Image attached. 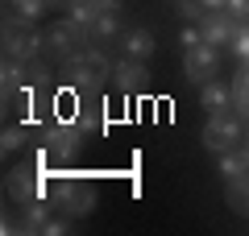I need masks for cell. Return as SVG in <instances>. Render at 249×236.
Returning a JSON list of instances; mask_svg holds the SVG:
<instances>
[{
    "label": "cell",
    "mask_w": 249,
    "mask_h": 236,
    "mask_svg": "<svg viewBox=\"0 0 249 236\" xmlns=\"http://www.w3.org/2000/svg\"><path fill=\"white\" fill-rule=\"evenodd\" d=\"M116 62H108V50L96 42H88V50L75 54L71 62H62L58 67V79H62V87L71 91V96H88V91H100L104 87V79L112 75Z\"/></svg>",
    "instance_id": "6da1fadb"
},
{
    "label": "cell",
    "mask_w": 249,
    "mask_h": 236,
    "mask_svg": "<svg viewBox=\"0 0 249 236\" xmlns=\"http://www.w3.org/2000/svg\"><path fill=\"white\" fill-rule=\"evenodd\" d=\"M46 203H50L58 216H67V219H88L91 211H96V203H100V191L88 183V178H54L50 186H46Z\"/></svg>",
    "instance_id": "7a4b0ae2"
},
{
    "label": "cell",
    "mask_w": 249,
    "mask_h": 236,
    "mask_svg": "<svg viewBox=\"0 0 249 236\" xmlns=\"http://www.w3.org/2000/svg\"><path fill=\"white\" fill-rule=\"evenodd\" d=\"M37 149H42V157L50 166H75L83 157V133L75 129L71 120L54 116V120H46L42 133H37Z\"/></svg>",
    "instance_id": "3957f363"
},
{
    "label": "cell",
    "mask_w": 249,
    "mask_h": 236,
    "mask_svg": "<svg viewBox=\"0 0 249 236\" xmlns=\"http://www.w3.org/2000/svg\"><path fill=\"white\" fill-rule=\"evenodd\" d=\"M88 29L79 25V21L62 17V21H50V25L42 29V58L54 62V67H62V62H71L75 54L88 50Z\"/></svg>",
    "instance_id": "277c9868"
},
{
    "label": "cell",
    "mask_w": 249,
    "mask_h": 236,
    "mask_svg": "<svg viewBox=\"0 0 249 236\" xmlns=\"http://www.w3.org/2000/svg\"><path fill=\"white\" fill-rule=\"evenodd\" d=\"M0 46H4V58H17V62L42 58V34L21 13H4V21H0Z\"/></svg>",
    "instance_id": "5b68a950"
},
{
    "label": "cell",
    "mask_w": 249,
    "mask_h": 236,
    "mask_svg": "<svg viewBox=\"0 0 249 236\" xmlns=\"http://www.w3.org/2000/svg\"><path fill=\"white\" fill-rule=\"evenodd\" d=\"M204 145H208V153H216V157L241 145V112L237 108H212V112H208Z\"/></svg>",
    "instance_id": "8992f818"
},
{
    "label": "cell",
    "mask_w": 249,
    "mask_h": 236,
    "mask_svg": "<svg viewBox=\"0 0 249 236\" xmlns=\"http://www.w3.org/2000/svg\"><path fill=\"white\" fill-rule=\"evenodd\" d=\"M183 70H187V79L196 87L208 83V79H216V70H220V46L204 42V37L196 46H183Z\"/></svg>",
    "instance_id": "52a82bcc"
},
{
    "label": "cell",
    "mask_w": 249,
    "mask_h": 236,
    "mask_svg": "<svg viewBox=\"0 0 249 236\" xmlns=\"http://www.w3.org/2000/svg\"><path fill=\"white\" fill-rule=\"evenodd\" d=\"M4 199H13V203H34V199H46V186H42V178H37V170L34 166H13L9 170V178H4Z\"/></svg>",
    "instance_id": "ba28073f"
},
{
    "label": "cell",
    "mask_w": 249,
    "mask_h": 236,
    "mask_svg": "<svg viewBox=\"0 0 249 236\" xmlns=\"http://www.w3.org/2000/svg\"><path fill=\"white\" fill-rule=\"evenodd\" d=\"M50 216H54V207L46 199H34V203H25L21 207V216L17 219H9L4 216V232H21V236H46V224H50Z\"/></svg>",
    "instance_id": "9c48e42d"
},
{
    "label": "cell",
    "mask_w": 249,
    "mask_h": 236,
    "mask_svg": "<svg viewBox=\"0 0 249 236\" xmlns=\"http://www.w3.org/2000/svg\"><path fill=\"white\" fill-rule=\"evenodd\" d=\"M104 108H100V91H88V96H75V104L67 108V112H58L62 120H71L75 129L83 133V137H88V133H96L100 124H104Z\"/></svg>",
    "instance_id": "30bf717a"
},
{
    "label": "cell",
    "mask_w": 249,
    "mask_h": 236,
    "mask_svg": "<svg viewBox=\"0 0 249 236\" xmlns=\"http://www.w3.org/2000/svg\"><path fill=\"white\" fill-rule=\"evenodd\" d=\"M196 25H199V37H204V42H212V46H229L241 21L232 17L229 9H220V13H208V17L196 21Z\"/></svg>",
    "instance_id": "8fae6325"
},
{
    "label": "cell",
    "mask_w": 249,
    "mask_h": 236,
    "mask_svg": "<svg viewBox=\"0 0 249 236\" xmlns=\"http://www.w3.org/2000/svg\"><path fill=\"white\" fill-rule=\"evenodd\" d=\"M112 79H116V87H121V91L137 96V91L150 87V67H145V62H137V58H116Z\"/></svg>",
    "instance_id": "7c38bea8"
},
{
    "label": "cell",
    "mask_w": 249,
    "mask_h": 236,
    "mask_svg": "<svg viewBox=\"0 0 249 236\" xmlns=\"http://www.w3.org/2000/svg\"><path fill=\"white\" fill-rule=\"evenodd\" d=\"M34 141V120H21V116H13V120H4V129H0V153H21V149Z\"/></svg>",
    "instance_id": "4fadbf2b"
},
{
    "label": "cell",
    "mask_w": 249,
    "mask_h": 236,
    "mask_svg": "<svg viewBox=\"0 0 249 236\" xmlns=\"http://www.w3.org/2000/svg\"><path fill=\"white\" fill-rule=\"evenodd\" d=\"M150 54H154V34H150V29H124V34H121V58L145 62Z\"/></svg>",
    "instance_id": "5bb4252c"
},
{
    "label": "cell",
    "mask_w": 249,
    "mask_h": 236,
    "mask_svg": "<svg viewBox=\"0 0 249 236\" xmlns=\"http://www.w3.org/2000/svg\"><path fill=\"white\" fill-rule=\"evenodd\" d=\"M124 29H121V13H96V21L88 25V37L96 46H108L112 37H121Z\"/></svg>",
    "instance_id": "9a60e30c"
},
{
    "label": "cell",
    "mask_w": 249,
    "mask_h": 236,
    "mask_svg": "<svg viewBox=\"0 0 249 236\" xmlns=\"http://www.w3.org/2000/svg\"><path fill=\"white\" fill-rule=\"evenodd\" d=\"M199 104L212 112V108H232V83H220V79H208L199 83Z\"/></svg>",
    "instance_id": "2e32d148"
},
{
    "label": "cell",
    "mask_w": 249,
    "mask_h": 236,
    "mask_svg": "<svg viewBox=\"0 0 249 236\" xmlns=\"http://www.w3.org/2000/svg\"><path fill=\"white\" fill-rule=\"evenodd\" d=\"M220 174H224V178L249 174V145H245V141H241L237 149H229V153H220Z\"/></svg>",
    "instance_id": "e0dca14e"
},
{
    "label": "cell",
    "mask_w": 249,
    "mask_h": 236,
    "mask_svg": "<svg viewBox=\"0 0 249 236\" xmlns=\"http://www.w3.org/2000/svg\"><path fill=\"white\" fill-rule=\"evenodd\" d=\"M224 199H229V207L232 211H245L249 216V174H241V178H224Z\"/></svg>",
    "instance_id": "ac0fdd59"
},
{
    "label": "cell",
    "mask_w": 249,
    "mask_h": 236,
    "mask_svg": "<svg viewBox=\"0 0 249 236\" xmlns=\"http://www.w3.org/2000/svg\"><path fill=\"white\" fill-rule=\"evenodd\" d=\"M232 108L241 112V120H249V62H241V75L232 79Z\"/></svg>",
    "instance_id": "d6986e66"
},
{
    "label": "cell",
    "mask_w": 249,
    "mask_h": 236,
    "mask_svg": "<svg viewBox=\"0 0 249 236\" xmlns=\"http://www.w3.org/2000/svg\"><path fill=\"white\" fill-rule=\"evenodd\" d=\"M9 4H13V13H21V17H29V21H37L46 9H54L50 0H9Z\"/></svg>",
    "instance_id": "ffe728a7"
},
{
    "label": "cell",
    "mask_w": 249,
    "mask_h": 236,
    "mask_svg": "<svg viewBox=\"0 0 249 236\" xmlns=\"http://www.w3.org/2000/svg\"><path fill=\"white\" fill-rule=\"evenodd\" d=\"M229 50L237 54V62H249V21H241V25H237V34H232Z\"/></svg>",
    "instance_id": "44dd1931"
},
{
    "label": "cell",
    "mask_w": 249,
    "mask_h": 236,
    "mask_svg": "<svg viewBox=\"0 0 249 236\" xmlns=\"http://www.w3.org/2000/svg\"><path fill=\"white\" fill-rule=\"evenodd\" d=\"M178 9H183L187 21H204L208 17V4H204V0H178Z\"/></svg>",
    "instance_id": "7402d4cb"
},
{
    "label": "cell",
    "mask_w": 249,
    "mask_h": 236,
    "mask_svg": "<svg viewBox=\"0 0 249 236\" xmlns=\"http://www.w3.org/2000/svg\"><path fill=\"white\" fill-rule=\"evenodd\" d=\"M88 4H91L96 13H121V4H124V0H88Z\"/></svg>",
    "instance_id": "603a6c76"
},
{
    "label": "cell",
    "mask_w": 249,
    "mask_h": 236,
    "mask_svg": "<svg viewBox=\"0 0 249 236\" xmlns=\"http://www.w3.org/2000/svg\"><path fill=\"white\" fill-rule=\"evenodd\" d=\"M229 13L237 21H249V0H229Z\"/></svg>",
    "instance_id": "cb8c5ba5"
},
{
    "label": "cell",
    "mask_w": 249,
    "mask_h": 236,
    "mask_svg": "<svg viewBox=\"0 0 249 236\" xmlns=\"http://www.w3.org/2000/svg\"><path fill=\"white\" fill-rule=\"evenodd\" d=\"M199 42V25H187L183 29V46H196Z\"/></svg>",
    "instance_id": "d4e9b609"
},
{
    "label": "cell",
    "mask_w": 249,
    "mask_h": 236,
    "mask_svg": "<svg viewBox=\"0 0 249 236\" xmlns=\"http://www.w3.org/2000/svg\"><path fill=\"white\" fill-rule=\"evenodd\" d=\"M208 4V13H220V9H229V0H204Z\"/></svg>",
    "instance_id": "484cf974"
},
{
    "label": "cell",
    "mask_w": 249,
    "mask_h": 236,
    "mask_svg": "<svg viewBox=\"0 0 249 236\" xmlns=\"http://www.w3.org/2000/svg\"><path fill=\"white\" fill-rule=\"evenodd\" d=\"M50 4H58V9H71V4H79V0H50Z\"/></svg>",
    "instance_id": "4316f807"
},
{
    "label": "cell",
    "mask_w": 249,
    "mask_h": 236,
    "mask_svg": "<svg viewBox=\"0 0 249 236\" xmlns=\"http://www.w3.org/2000/svg\"><path fill=\"white\" fill-rule=\"evenodd\" d=\"M245 145H249V137H245Z\"/></svg>",
    "instance_id": "83f0119b"
}]
</instances>
